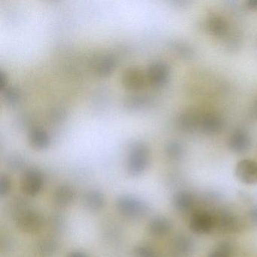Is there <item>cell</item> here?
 <instances>
[{"mask_svg":"<svg viewBox=\"0 0 257 257\" xmlns=\"http://www.w3.org/2000/svg\"><path fill=\"white\" fill-rule=\"evenodd\" d=\"M76 195V191L73 187L69 185H61L54 192V202L59 207H67L74 201Z\"/></svg>","mask_w":257,"mask_h":257,"instance_id":"obj_16","label":"cell"},{"mask_svg":"<svg viewBox=\"0 0 257 257\" xmlns=\"http://www.w3.org/2000/svg\"><path fill=\"white\" fill-rule=\"evenodd\" d=\"M207 31L215 37H224L228 34L229 24L228 21L217 14H211L207 18L206 22Z\"/></svg>","mask_w":257,"mask_h":257,"instance_id":"obj_13","label":"cell"},{"mask_svg":"<svg viewBox=\"0 0 257 257\" xmlns=\"http://www.w3.org/2000/svg\"><path fill=\"white\" fill-rule=\"evenodd\" d=\"M49 137L46 132L42 130H34L31 132V144L36 148H46L49 145Z\"/></svg>","mask_w":257,"mask_h":257,"instance_id":"obj_22","label":"cell"},{"mask_svg":"<svg viewBox=\"0 0 257 257\" xmlns=\"http://www.w3.org/2000/svg\"><path fill=\"white\" fill-rule=\"evenodd\" d=\"M120 214L132 219L144 217L150 211L148 204L134 195H121L115 203Z\"/></svg>","mask_w":257,"mask_h":257,"instance_id":"obj_2","label":"cell"},{"mask_svg":"<svg viewBox=\"0 0 257 257\" xmlns=\"http://www.w3.org/2000/svg\"><path fill=\"white\" fill-rule=\"evenodd\" d=\"M124 84L127 88L132 89H137L141 88L144 83V77L141 70L137 69H131V70L126 71L124 74Z\"/></svg>","mask_w":257,"mask_h":257,"instance_id":"obj_18","label":"cell"},{"mask_svg":"<svg viewBox=\"0 0 257 257\" xmlns=\"http://www.w3.org/2000/svg\"><path fill=\"white\" fill-rule=\"evenodd\" d=\"M113 61L109 58H106V59L102 60L101 62L99 64L97 72L100 75H107L113 70Z\"/></svg>","mask_w":257,"mask_h":257,"instance_id":"obj_26","label":"cell"},{"mask_svg":"<svg viewBox=\"0 0 257 257\" xmlns=\"http://www.w3.org/2000/svg\"><path fill=\"white\" fill-rule=\"evenodd\" d=\"M214 216L215 228L225 234H237L244 230V221L233 210L227 207H219L210 210Z\"/></svg>","mask_w":257,"mask_h":257,"instance_id":"obj_1","label":"cell"},{"mask_svg":"<svg viewBox=\"0 0 257 257\" xmlns=\"http://www.w3.org/2000/svg\"><path fill=\"white\" fill-rule=\"evenodd\" d=\"M189 229L196 234H209L216 230L214 216L210 210L196 209L190 214Z\"/></svg>","mask_w":257,"mask_h":257,"instance_id":"obj_3","label":"cell"},{"mask_svg":"<svg viewBox=\"0 0 257 257\" xmlns=\"http://www.w3.org/2000/svg\"><path fill=\"white\" fill-rule=\"evenodd\" d=\"M248 218L251 223L257 228V204L249 209L248 212Z\"/></svg>","mask_w":257,"mask_h":257,"instance_id":"obj_28","label":"cell"},{"mask_svg":"<svg viewBox=\"0 0 257 257\" xmlns=\"http://www.w3.org/2000/svg\"><path fill=\"white\" fill-rule=\"evenodd\" d=\"M175 49L180 55H182L183 58H189L193 55V51L188 45L183 44V43L177 44Z\"/></svg>","mask_w":257,"mask_h":257,"instance_id":"obj_27","label":"cell"},{"mask_svg":"<svg viewBox=\"0 0 257 257\" xmlns=\"http://www.w3.org/2000/svg\"><path fill=\"white\" fill-rule=\"evenodd\" d=\"M172 228V222L165 216H155L148 224L149 232L156 237H165L171 233Z\"/></svg>","mask_w":257,"mask_h":257,"instance_id":"obj_14","label":"cell"},{"mask_svg":"<svg viewBox=\"0 0 257 257\" xmlns=\"http://www.w3.org/2000/svg\"><path fill=\"white\" fill-rule=\"evenodd\" d=\"M224 121L222 117L213 112H208L201 116L200 128L207 135H215L222 131Z\"/></svg>","mask_w":257,"mask_h":257,"instance_id":"obj_12","label":"cell"},{"mask_svg":"<svg viewBox=\"0 0 257 257\" xmlns=\"http://www.w3.org/2000/svg\"><path fill=\"white\" fill-rule=\"evenodd\" d=\"M44 183L43 174L37 169H30L24 174L22 180V189L29 196H36L41 192Z\"/></svg>","mask_w":257,"mask_h":257,"instance_id":"obj_8","label":"cell"},{"mask_svg":"<svg viewBox=\"0 0 257 257\" xmlns=\"http://www.w3.org/2000/svg\"><path fill=\"white\" fill-rule=\"evenodd\" d=\"M195 248V240L188 234H179L174 238V249L180 256H189L193 253Z\"/></svg>","mask_w":257,"mask_h":257,"instance_id":"obj_15","label":"cell"},{"mask_svg":"<svg viewBox=\"0 0 257 257\" xmlns=\"http://www.w3.org/2000/svg\"><path fill=\"white\" fill-rule=\"evenodd\" d=\"M251 115L254 118H257V100L255 103H254L252 107L251 108Z\"/></svg>","mask_w":257,"mask_h":257,"instance_id":"obj_32","label":"cell"},{"mask_svg":"<svg viewBox=\"0 0 257 257\" xmlns=\"http://www.w3.org/2000/svg\"><path fill=\"white\" fill-rule=\"evenodd\" d=\"M165 153L171 160L179 161L183 157L184 148L180 143L171 141L165 147Z\"/></svg>","mask_w":257,"mask_h":257,"instance_id":"obj_21","label":"cell"},{"mask_svg":"<svg viewBox=\"0 0 257 257\" xmlns=\"http://www.w3.org/2000/svg\"><path fill=\"white\" fill-rule=\"evenodd\" d=\"M57 250V244L54 240L44 239L36 245V253L40 257H52Z\"/></svg>","mask_w":257,"mask_h":257,"instance_id":"obj_20","label":"cell"},{"mask_svg":"<svg viewBox=\"0 0 257 257\" xmlns=\"http://www.w3.org/2000/svg\"><path fill=\"white\" fill-rule=\"evenodd\" d=\"M198 200L196 195L189 190L177 191L173 195L172 204L174 209L180 213H192L196 210Z\"/></svg>","mask_w":257,"mask_h":257,"instance_id":"obj_7","label":"cell"},{"mask_svg":"<svg viewBox=\"0 0 257 257\" xmlns=\"http://www.w3.org/2000/svg\"><path fill=\"white\" fill-rule=\"evenodd\" d=\"M18 97H19V94H18V92L15 90H9L7 93V99L10 102H16L17 100Z\"/></svg>","mask_w":257,"mask_h":257,"instance_id":"obj_29","label":"cell"},{"mask_svg":"<svg viewBox=\"0 0 257 257\" xmlns=\"http://www.w3.org/2000/svg\"><path fill=\"white\" fill-rule=\"evenodd\" d=\"M246 7L250 10H257V0H249L246 3Z\"/></svg>","mask_w":257,"mask_h":257,"instance_id":"obj_30","label":"cell"},{"mask_svg":"<svg viewBox=\"0 0 257 257\" xmlns=\"http://www.w3.org/2000/svg\"><path fill=\"white\" fill-rule=\"evenodd\" d=\"M228 149L235 154H243L249 151L252 146V139L248 132L243 129L234 131L228 142Z\"/></svg>","mask_w":257,"mask_h":257,"instance_id":"obj_9","label":"cell"},{"mask_svg":"<svg viewBox=\"0 0 257 257\" xmlns=\"http://www.w3.org/2000/svg\"><path fill=\"white\" fill-rule=\"evenodd\" d=\"M12 181L9 176L2 174L0 177V195L2 197L8 195L11 190Z\"/></svg>","mask_w":257,"mask_h":257,"instance_id":"obj_25","label":"cell"},{"mask_svg":"<svg viewBox=\"0 0 257 257\" xmlns=\"http://www.w3.org/2000/svg\"><path fill=\"white\" fill-rule=\"evenodd\" d=\"M169 67L163 62H156L150 66L148 70V78L152 85L156 87L165 85L169 80Z\"/></svg>","mask_w":257,"mask_h":257,"instance_id":"obj_11","label":"cell"},{"mask_svg":"<svg viewBox=\"0 0 257 257\" xmlns=\"http://www.w3.org/2000/svg\"><path fill=\"white\" fill-rule=\"evenodd\" d=\"M150 164V151L146 146L138 145L131 152L127 171L132 176L141 175Z\"/></svg>","mask_w":257,"mask_h":257,"instance_id":"obj_4","label":"cell"},{"mask_svg":"<svg viewBox=\"0 0 257 257\" xmlns=\"http://www.w3.org/2000/svg\"><path fill=\"white\" fill-rule=\"evenodd\" d=\"M84 207L91 212H97L104 207V196L101 192L97 190H91L87 192L82 198Z\"/></svg>","mask_w":257,"mask_h":257,"instance_id":"obj_17","label":"cell"},{"mask_svg":"<svg viewBox=\"0 0 257 257\" xmlns=\"http://www.w3.org/2000/svg\"><path fill=\"white\" fill-rule=\"evenodd\" d=\"M135 257H159L156 251L148 245H139L135 249Z\"/></svg>","mask_w":257,"mask_h":257,"instance_id":"obj_24","label":"cell"},{"mask_svg":"<svg viewBox=\"0 0 257 257\" xmlns=\"http://www.w3.org/2000/svg\"><path fill=\"white\" fill-rule=\"evenodd\" d=\"M234 174L243 184H257V162L249 159L239 161L234 168Z\"/></svg>","mask_w":257,"mask_h":257,"instance_id":"obj_6","label":"cell"},{"mask_svg":"<svg viewBox=\"0 0 257 257\" xmlns=\"http://www.w3.org/2000/svg\"><path fill=\"white\" fill-rule=\"evenodd\" d=\"M16 224L24 232L36 234L41 231L43 219L41 215L35 210H25L18 214Z\"/></svg>","mask_w":257,"mask_h":257,"instance_id":"obj_5","label":"cell"},{"mask_svg":"<svg viewBox=\"0 0 257 257\" xmlns=\"http://www.w3.org/2000/svg\"><path fill=\"white\" fill-rule=\"evenodd\" d=\"M67 257H88V255H85L84 252H80V251H73L70 252Z\"/></svg>","mask_w":257,"mask_h":257,"instance_id":"obj_31","label":"cell"},{"mask_svg":"<svg viewBox=\"0 0 257 257\" xmlns=\"http://www.w3.org/2000/svg\"><path fill=\"white\" fill-rule=\"evenodd\" d=\"M222 200V195L217 191H208L201 196L202 204L208 207H216Z\"/></svg>","mask_w":257,"mask_h":257,"instance_id":"obj_23","label":"cell"},{"mask_svg":"<svg viewBox=\"0 0 257 257\" xmlns=\"http://www.w3.org/2000/svg\"><path fill=\"white\" fill-rule=\"evenodd\" d=\"M201 116L195 109L183 111L177 119V125L180 130L187 133H192L200 128Z\"/></svg>","mask_w":257,"mask_h":257,"instance_id":"obj_10","label":"cell"},{"mask_svg":"<svg viewBox=\"0 0 257 257\" xmlns=\"http://www.w3.org/2000/svg\"><path fill=\"white\" fill-rule=\"evenodd\" d=\"M234 247L229 240H222L210 251L207 257H233Z\"/></svg>","mask_w":257,"mask_h":257,"instance_id":"obj_19","label":"cell"}]
</instances>
